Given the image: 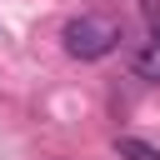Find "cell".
<instances>
[{"instance_id": "7a4b0ae2", "label": "cell", "mask_w": 160, "mask_h": 160, "mask_svg": "<svg viewBox=\"0 0 160 160\" xmlns=\"http://www.w3.org/2000/svg\"><path fill=\"white\" fill-rule=\"evenodd\" d=\"M130 70L140 75V80H150V85H160V40H145L135 55H130Z\"/></svg>"}, {"instance_id": "6da1fadb", "label": "cell", "mask_w": 160, "mask_h": 160, "mask_svg": "<svg viewBox=\"0 0 160 160\" xmlns=\"http://www.w3.org/2000/svg\"><path fill=\"white\" fill-rule=\"evenodd\" d=\"M60 45H65V55H75V60H105V55L120 45V25H115L110 15L85 10V15H70V20L60 25Z\"/></svg>"}, {"instance_id": "3957f363", "label": "cell", "mask_w": 160, "mask_h": 160, "mask_svg": "<svg viewBox=\"0 0 160 160\" xmlns=\"http://www.w3.org/2000/svg\"><path fill=\"white\" fill-rule=\"evenodd\" d=\"M115 150H120V160H160V150L150 140H140V135H120Z\"/></svg>"}, {"instance_id": "277c9868", "label": "cell", "mask_w": 160, "mask_h": 160, "mask_svg": "<svg viewBox=\"0 0 160 160\" xmlns=\"http://www.w3.org/2000/svg\"><path fill=\"white\" fill-rule=\"evenodd\" d=\"M150 40H160V20H155V35H150Z\"/></svg>"}]
</instances>
